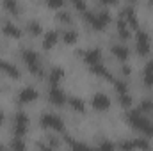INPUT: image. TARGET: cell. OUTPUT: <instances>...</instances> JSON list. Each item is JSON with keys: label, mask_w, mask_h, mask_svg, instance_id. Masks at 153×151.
<instances>
[{"label": "cell", "mask_w": 153, "mask_h": 151, "mask_svg": "<svg viewBox=\"0 0 153 151\" xmlns=\"http://www.w3.org/2000/svg\"><path fill=\"white\" fill-rule=\"evenodd\" d=\"M2 5H4V9L7 11V13H11V14H20V5H18V2L16 0H2Z\"/></svg>", "instance_id": "7402d4cb"}, {"label": "cell", "mask_w": 153, "mask_h": 151, "mask_svg": "<svg viewBox=\"0 0 153 151\" xmlns=\"http://www.w3.org/2000/svg\"><path fill=\"white\" fill-rule=\"evenodd\" d=\"M112 55H114V57L117 59V61L125 62V61L128 59L130 52H128V48H126L125 44H114V46H112Z\"/></svg>", "instance_id": "2e32d148"}, {"label": "cell", "mask_w": 153, "mask_h": 151, "mask_svg": "<svg viewBox=\"0 0 153 151\" xmlns=\"http://www.w3.org/2000/svg\"><path fill=\"white\" fill-rule=\"evenodd\" d=\"M100 4L107 7V5H116V4H117V0H100Z\"/></svg>", "instance_id": "d6a6232c"}, {"label": "cell", "mask_w": 153, "mask_h": 151, "mask_svg": "<svg viewBox=\"0 0 153 151\" xmlns=\"http://www.w3.org/2000/svg\"><path fill=\"white\" fill-rule=\"evenodd\" d=\"M85 21L91 25L94 30H103L111 23V14L109 11H100V13H85Z\"/></svg>", "instance_id": "7a4b0ae2"}, {"label": "cell", "mask_w": 153, "mask_h": 151, "mask_svg": "<svg viewBox=\"0 0 153 151\" xmlns=\"http://www.w3.org/2000/svg\"><path fill=\"white\" fill-rule=\"evenodd\" d=\"M152 109H153V100H143L139 110H141L143 114H146V112H152Z\"/></svg>", "instance_id": "4316f807"}, {"label": "cell", "mask_w": 153, "mask_h": 151, "mask_svg": "<svg viewBox=\"0 0 153 151\" xmlns=\"http://www.w3.org/2000/svg\"><path fill=\"white\" fill-rule=\"evenodd\" d=\"M27 29H29V34H30V36H39V34L43 32V29H41V25H39L38 21H30V23L27 25Z\"/></svg>", "instance_id": "cb8c5ba5"}, {"label": "cell", "mask_w": 153, "mask_h": 151, "mask_svg": "<svg viewBox=\"0 0 153 151\" xmlns=\"http://www.w3.org/2000/svg\"><path fill=\"white\" fill-rule=\"evenodd\" d=\"M89 70L94 73V75H98V76H102V78H105V80H109V82H112L114 80V76H112V73L102 64V62H98V64H94V66H89Z\"/></svg>", "instance_id": "5bb4252c"}, {"label": "cell", "mask_w": 153, "mask_h": 151, "mask_svg": "<svg viewBox=\"0 0 153 151\" xmlns=\"http://www.w3.org/2000/svg\"><path fill=\"white\" fill-rule=\"evenodd\" d=\"M126 119H128V123H130V126L134 130L141 132L146 137H153V123L148 117H144V114L141 112L139 109L137 110H130L126 114Z\"/></svg>", "instance_id": "6da1fadb"}, {"label": "cell", "mask_w": 153, "mask_h": 151, "mask_svg": "<svg viewBox=\"0 0 153 151\" xmlns=\"http://www.w3.org/2000/svg\"><path fill=\"white\" fill-rule=\"evenodd\" d=\"M98 148H100V150H114L116 144L114 142H109V141H103V142L98 144Z\"/></svg>", "instance_id": "1f68e13d"}, {"label": "cell", "mask_w": 153, "mask_h": 151, "mask_svg": "<svg viewBox=\"0 0 153 151\" xmlns=\"http://www.w3.org/2000/svg\"><path fill=\"white\" fill-rule=\"evenodd\" d=\"M116 91H117V93L128 91V84H126L125 80H116Z\"/></svg>", "instance_id": "f546056e"}, {"label": "cell", "mask_w": 153, "mask_h": 151, "mask_svg": "<svg viewBox=\"0 0 153 151\" xmlns=\"http://www.w3.org/2000/svg\"><path fill=\"white\" fill-rule=\"evenodd\" d=\"M117 36L123 39V41H126V39L130 38V29H128V23L119 16V20H117Z\"/></svg>", "instance_id": "ac0fdd59"}, {"label": "cell", "mask_w": 153, "mask_h": 151, "mask_svg": "<svg viewBox=\"0 0 153 151\" xmlns=\"http://www.w3.org/2000/svg\"><path fill=\"white\" fill-rule=\"evenodd\" d=\"M39 123H41L43 128H48V130H57V132H62V130H64V123H62V119H61L57 114L45 112L41 115Z\"/></svg>", "instance_id": "277c9868"}, {"label": "cell", "mask_w": 153, "mask_h": 151, "mask_svg": "<svg viewBox=\"0 0 153 151\" xmlns=\"http://www.w3.org/2000/svg\"><path fill=\"white\" fill-rule=\"evenodd\" d=\"M59 41V34L55 32V30H50V32H46L45 34V39H43V48L45 50H50V48H53L55 46V43Z\"/></svg>", "instance_id": "e0dca14e"}, {"label": "cell", "mask_w": 153, "mask_h": 151, "mask_svg": "<svg viewBox=\"0 0 153 151\" xmlns=\"http://www.w3.org/2000/svg\"><path fill=\"white\" fill-rule=\"evenodd\" d=\"M62 76H64V71H62L61 68H53V70L50 71V75H48L50 85H59V82L62 80Z\"/></svg>", "instance_id": "d6986e66"}, {"label": "cell", "mask_w": 153, "mask_h": 151, "mask_svg": "<svg viewBox=\"0 0 153 151\" xmlns=\"http://www.w3.org/2000/svg\"><path fill=\"white\" fill-rule=\"evenodd\" d=\"M57 20H59L61 23H64V25H70V23H71V14H70L68 11H61V13L57 14Z\"/></svg>", "instance_id": "d4e9b609"}, {"label": "cell", "mask_w": 153, "mask_h": 151, "mask_svg": "<svg viewBox=\"0 0 153 151\" xmlns=\"http://www.w3.org/2000/svg\"><path fill=\"white\" fill-rule=\"evenodd\" d=\"M91 105H93V109L98 110V112L109 110V109H111V98H109L107 94H103V93H96V94L93 96V100H91Z\"/></svg>", "instance_id": "ba28073f"}, {"label": "cell", "mask_w": 153, "mask_h": 151, "mask_svg": "<svg viewBox=\"0 0 153 151\" xmlns=\"http://www.w3.org/2000/svg\"><path fill=\"white\" fill-rule=\"evenodd\" d=\"M50 9H61L64 5V0H45Z\"/></svg>", "instance_id": "f1b7e54d"}, {"label": "cell", "mask_w": 153, "mask_h": 151, "mask_svg": "<svg viewBox=\"0 0 153 151\" xmlns=\"http://www.w3.org/2000/svg\"><path fill=\"white\" fill-rule=\"evenodd\" d=\"M70 107L78 114H84L85 112V103H84V100L82 98H76V96H71L70 98Z\"/></svg>", "instance_id": "44dd1931"}, {"label": "cell", "mask_w": 153, "mask_h": 151, "mask_svg": "<svg viewBox=\"0 0 153 151\" xmlns=\"http://www.w3.org/2000/svg\"><path fill=\"white\" fill-rule=\"evenodd\" d=\"M0 71L4 73V75H7L9 78H20V70L14 66V64H11V62H7V61H0Z\"/></svg>", "instance_id": "7c38bea8"}, {"label": "cell", "mask_w": 153, "mask_h": 151, "mask_svg": "<svg viewBox=\"0 0 153 151\" xmlns=\"http://www.w3.org/2000/svg\"><path fill=\"white\" fill-rule=\"evenodd\" d=\"M76 39H78V34L75 30H64L62 32V41L66 44H73V43H76Z\"/></svg>", "instance_id": "603a6c76"}, {"label": "cell", "mask_w": 153, "mask_h": 151, "mask_svg": "<svg viewBox=\"0 0 153 151\" xmlns=\"http://www.w3.org/2000/svg\"><path fill=\"white\" fill-rule=\"evenodd\" d=\"M130 2H137V0H130Z\"/></svg>", "instance_id": "d590c367"}, {"label": "cell", "mask_w": 153, "mask_h": 151, "mask_svg": "<svg viewBox=\"0 0 153 151\" xmlns=\"http://www.w3.org/2000/svg\"><path fill=\"white\" fill-rule=\"evenodd\" d=\"M38 100V91L34 87H25L18 93V101L20 103H32Z\"/></svg>", "instance_id": "30bf717a"}, {"label": "cell", "mask_w": 153, "mask_h": 151, "mask_svg": "<svg viewBox=\"0 0 153 151\" xmlns=\"http://www.w3.org/2000/svg\"><path fill=\"white\" fill-rule=\"evenodd\" d=\"M123 73H125V75H128V73H130V68H128V66H126V64H125V66H123Z\"/></svg>", "instance_id": "836d02e7"}, {"label": "cell", "mask_w": 153, "mask_h": 151, "mask_svg": "<svg viewBox=\"0 0 153 151\" xmlns=\"http://www.w3.org/2000/svg\"><path fill=\"white\" fill-rule=\"evenodd\" d=\"M121 150H148L150 148V142L144 141V139H135V141H125L119 144Z\"/></svg>", "instance_id": "8fae6325"}, {"label": "cell", "mask_w": 153, "mask_h": 151, "mask_svg": "<svg viewBox=\"0 0 153 151\" xmlns=\"http://www.w3.org/2000/svg\"><path fill=\"white\" fill-rule=\"evenodd\" d=\"M144 85L146 87H153V70H148V68H144Z\"/></svg>", "instance_id": "484cf974"}, {"label": "cell", "mask_w": 153, "mask_h": 151, "mask_svg": "<svg viewBox=\"0 0 153 151\" xmlns=\"http://www.w3.org/2000/svg\"><path fill=\"white\" fill-rule=\"evenodd\" d=\"M152 112H153V109H152Z\"/></svg>", "instance_id": "74e56055"}, {"label": "cell", "mask_w": 153, "mask_h": 151, "mask_svg": "<svg viewBox=\"0 0 153 151\" xmlns=\"http://www.w3.org/2000/svg\"><path fill=\"white\" fill-rule=\"evenodd\" d=\"M117 101H119V105H121V107L130 109V107H132V103H134V98L130 96V93H128V91H125V93H117Z\"/></svg>", "instance_id": "ffe728a7"}, {"label": "cell", "mask_w": 153, "mask_h": 151, "mask_svg": "<svg viewBox=\"0 0 153 151\" xmlns=\"http://www.w3.org/2000/svg\"><path fill=\"white\" fill-rule=\"evenodd\" d=\"M4 34L7 36V38H13V39H18V38H22V30L14 25V23H11V21H5L4 23Z\"/></svg>", "instance_id": "9a60e30c"}, {"label": "cell", "mask_w": 153, "mask_h": 151, "mask_svg": "<svg viewBox=\"0 0 153 151\" xmlns=\"http://www.w3.org/2000/svg\"><path fill=\"white\" fill-rule=\"evenodd\" d=\"M121 18L128 23V27L137 29L139 21H137V14L134 13V9H132V7H125V9H123V13H121Z\"/></svg>", "instance_id": "4fadbf2b"}, {"label": "cell", "mask_w": 153, "mask_h": 151, "mask_svg": "<svg viewBox=\"0 0 153 151\" xmlns=\"http://www.w3.org/2000/svg\"><path fill=\"white\" fill-rule=\"evenodd\" d=\"M150 4H153V0H150Z\"/></svg>", "instance_id": "8d00e7d4"}, {"label": "cell", "mask_w": 153, "mask_h": 151, "mask_svg": "<svg viewBox=\"0 0 153 151\" xmlns=\"http://www.w3.org/2000/svg\"><path fill=\"white\" fill-rule=\"evenodd\" d=\"M11 148H13V150H25L23 137H14V141L11 142Z\"/></svg>", "instance_id": "83f0119b"}, {"label": "cell", "mask_w": 153, "mask_h": 151, "mask_svg": "<svg viewBox=\"0 0 153 151\" xmlns=\"http://www.w3.org/2000/svg\"><path fill=\"white\" fill-rule=\"evenodd\" d=\"M22 59H23V62H25V66L29 68V71L32 73V75L36 76H41L43 75V66H41V61H39V55L34 52V50H23V53H22Z\"/></svg>", "instance_id": "3957f363"}, {"label": "cell", "mask_w": 153, "mask_h": 151, "mask_svg": "<svg viewBox=\"0 0 153 151\" xmlns=\"http://www.w3.org/2000/svg\"><path fill=\"white\" fill-rule=\"evenodd\" d=\"M48 100H50L52 105L62 107V105L66 103V94H64V91H62L59 85H52L50 91H48Z\"/></svg>", "instance_id": "52a82bcc"}, {"label": "cell", "mask_w": 153, "mask_h": 151, "mask_svg": "<svg viewBox=\"0 0 153 151\" xmlns=\"http://www.w3.org/2000/svg\"><path fill=\"white\" fill-rule=\"evenodd\" d=\"M4 119H5V115H4V112H2V110H0V126L4 124Z\"/></svg>", "instance_id": "e575fe53"}, {"label": "cell", "mask_w": 153, "mask_h": 151, "mask_svg": "<svg viewBox=\"0 0 153 151\" xmlns=\"http://www.w3.org/2000/svg\"><path fill=\"white\" fill-rule=\"evenodd\" d=\"M135 52L139 55H148L152 52V41H150V36L146 32H137L135 36Z\"/></svg>", "instance_id": "8992f818"}, {"label": "cell", "mask_w": 153, "mask_h": 151, "mask_svg": "<svg viewBox=\"0 0 153 151\" xmlns=\"http://www.w3.org/2000/svg\"><path fill=\"white\" fill-rule=\"evenodd\" d=\"M71 4L75 5L76 11H80V13H85V2H84V0H71Z\"/></svg>", "instance_id": "4dcf8cb0"}, {"label": "cell", "mask_w": 153, "mask_h": 151, "mask_svg": "<svg viewBox=\"0 0 153 151\" xmlns=\"http://www.w3.org/2000/svg\"><path fill=\"white\" fill-rule=\"evenodd\" d=\"M82 59L87 66H94L98 62H102V50L100 48H91V50H82Z\"/></svg>", "instance_id": "9c48e42d"}, {"label": "cell", "mask_w": 153, "mask_h": 151, "mask_svg": "<svg viewBox=\"0 0 153 151\" xmlns=\"http://www.w3.org/2000/svg\"><path fill=\"white\" fill-rule=\"evenodd\" d=\"M27 130H29V115L20 110L14 115V126H13L14 137H25Z\"/></svg>", "instance_id": "5b68a950"}]
</instances>
